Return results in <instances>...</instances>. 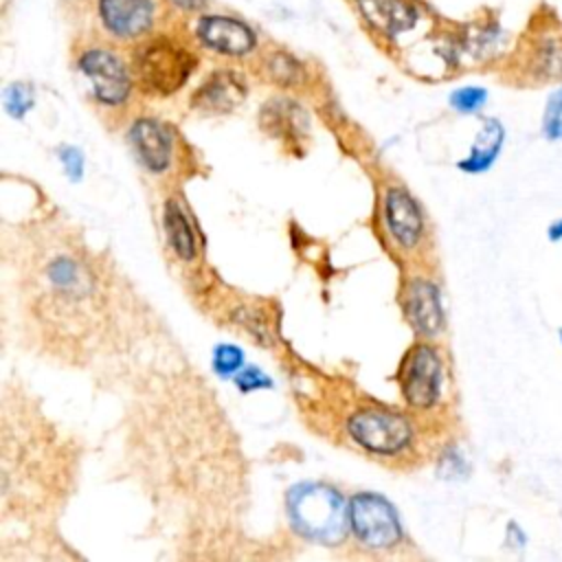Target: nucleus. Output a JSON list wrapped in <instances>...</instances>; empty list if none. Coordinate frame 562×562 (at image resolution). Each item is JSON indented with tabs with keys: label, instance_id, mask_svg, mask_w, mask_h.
<instances>
[{
	"label": "nucleus",
	"instance_id": "obj_17",
	"mask_svg": "<svg viewBox=\"0 0 562 562\" xmlns=\"http://www.w3.org/2000/svg\"><path fill=\"white\" fill-rule=\"evenodd\" d=\"M542 134L549 140H562V88L553 90L544 105Z\"/></svg>",
	"mask_w": 562,
	"mask_h": 562
},
{
	"label": "nucleus",
	"instance_id": "obj_3",
	"mask_svg": "<svg viewBox=\"0 0 562 562\" xmlns=\"http://www.w3.org/2000/svg\"><path fill=\"white\" fill-rule=\"evenodd\" d=\"M347 432L358 446L378 457H397L415 441L406 415L375 404L353 411L347 417Z\"/></svg>",
	"mask_w": 562,
	"mask_h": 562
},
{
	"label": "nucleus",
	"instance_id": "obj_25",
	"mask_svg": "<svg viewBox=\"0 0 562 562\" xmlns=\"http://www.w3.org/2000/svg\"><path fill=\"white\" fill-rule=\"evenodd\" d=\"M547 237H549L551 241H560V239H562V220L553 222V224L547 228Z\"/></svg>",
	"mask_w": 562,
	"mask_h": 562
},
{
	"label": "nucleus",
	"instance_id": "obj_22",
	"mask_svg": "<svg viewBox=\"0 0 562 562\" xmlns=\"http://www.w3.org/2000/svg\"><path fill=\"white\" fill-rule=\"evenodd\" d=\"M235 382L241 391H255V389H263V386H270V378L257 369V367H244L237 375H235Z\"/></svg>",
	"mask_w": 562,
	"mask_h": 562
},
{
	"label": "nucleus",
	"instance_id": "obj_9",
	"mask_svg": "<svg viewBox=\"0 0 562 562\" xmlns=\"http://www.w3.org/2000/svg\"><path fill=\"white\" fill-rule=\"evenodd\" d=\"M130 140L140 165L151 173H162L173 162V134L156 119H136L130 127Z\"/></svg>",
	"mask_w": 562,
	"mask_h": 562
},
{
	"label": "nucleus",
	"instance_id": "obj_10",
	"mask_svg": "<svg viewBox=\"0 0 562 562\" xmlns=\"http://www.w3.org/2000/svg\"><path fill=\"white\" fill-rule=\"evenodd\" d=\"M248 94L246 83L231 70H217L191 94V108L206 114L233 112Z\"/></svg>",
	"mask_w": 562,
	"mask_h": 562
},
{
	"label": "nucleus",
	"instance_id": "obj_24",
	"mask_svg": "<svg viewBox=\"0 0 562 562\" xmlns=\"http://www.w3.org/2000/svg\"><path fill=\"white\" fill-rule=\"evenodd\" d=\"M169 2L180 11H198L204 4V0H169Z\"/></svg>",
	"mask_w": 562,
	"mask_h": 562
},
{
	"label": "nucleus",
	"instance_id": "obj_19",
	"mask_svg": "<svg viewBox=\"0 0 562 562\" xmlns=\"http://www.w3.org/2000/svg\"><path fill=\"white\" fill-rule=\"evenodd\" d=\"M4 108L11 116L22 119L33 108V90L26 83H11L4 90Z\"/></svg>",
	"mask_w": 562,
	"mask_h": 562
},
{
	"label": "nucleus",
	"instance_id": "obj_5",
	"mask_svg": "<svg viewBox=\"0 0 562 562\" xmlns=\"http://www.w3.org/2000/svg\"><path fill=\"white\" fill-rule=\"evenodd\" d=\"M443 382L446 367L439 349L428 342L415 345L406 353L400 371V384L406 404L415 411L435 408L441 400Z\"/></svg>",
	"mask_w": 562,
	"mask_h": 562
},
{
	"label": "nucleus",
	"instance_id": "obj_6",
	"mask_svg": "<svg viewBox=\"0 0 562 562\" xmlns=\"http://www.w3.org/2000/svg\"><path fill=\"white\" fill-rule=\"evenodd\" d=\"M79 68L92 86V94L101 105H123L132 90V77L123 59L105 48H88L79 57Z\"/></svg>",
	"mask_w": 562,
	"mask_h": 562
},
{
	"label": "nucleus",
	"instance_id": "obj_15",
	"mask_svg": "<svg viewBox=\"0 0 562 562\" xmlns=\"http://www.w3.org/2000/svg\"><path fill=\"white\" fill-rule=\"evenodd\" d=\"M162 224L173 255L182 261H193L198 255V239L191 222L176 200H167L162 206Z\"/></svg>",
	"mask_w": 562,
	"mask_h": 562
},
{
	"label": "nucleus",
	"instance_id": "obj_13",
	"mask_svg": "<svg viewBox=\"0 0 562 562\" xmlns=\"http://www.w3.org/2000/svg\"><path fill=\"white\" fill-rule=\"evenodd\" d=\"M362 18L384 35L408 31L417 22V9L408 0H356Z\"/></svg>",
	"mask_w": 562,
	"mask_h": 562
},
{
	"label": "nucleus",
	"instance_id": "obj_26",
	"mask_svg": "<svg viewBox=\"0 0 562 562\" xmlns=\"http://www.w3.org/2000/svg\"><path fill=\"white\" fill-rule=\"evenodd\" d=\"M558 336H560V342H562V327L558 329Z\"/></svg>",
	"mask_w": 562,
	"mask_h": 562
},
{
	"label": "nucleus",
	"instance_id": "obj_7",
	"mask_svg": "<svg viewBox=\"0 0 562 562\" xmlns=\"http://www.w3.org/2000/svg\"><path fill=\"white\" fill-rule=\"evenodd\" d=\"M384 224L393 244L402 250H415L426 233L419 204L402 187H389L384 191Z\"/></svg>",
	"mask_w": 562,
	"mask_h": 562
},
{
	"label": "nucleus",
	"instance_id": "obj_12",
	"mask_svg": "<svg viewBox=\"0 0 562 562\" xmlns=\"http://www.w3.org/2000/svg\"><path fill=\"white\" fill-rule=\"evenodd\" d=\"M99 13L105 29L123 40L143 35L154 22L151 0H99Z\"/></svg>",
	"mask_w": 562,
	"mask_h": 562
},
{
	"label": "nucleus",
	"instance_id": "obj_21",
	"mask_svg": "<svg viewBox=\"0 0 562 562\" xmlns=\"http://www.w3.org/2000/svg\"><path fill=\"white\" fill-rule=\"evenodd\" d=\"M270 75L274 81L283 83V86H292L301 79V66L296 59L283 55V53H277L272 59H270Z\"/></svg>",
	"mask_w": 562,
	"mask_h": 562
},
{
	"label": "nucleus",
	"instance_id": "obj_2",
	"mask_svg": "<svg viewBox=\"0 0 562 562\" xmlns=\"http://www.w3.org/2000/svg\"><path fill=\"white\" fill-rule=\"evenodd\" d=\"M132 66L145 92L167 97L187 83L198 66V57L178 40L154 37L134 50Z\"/></svg>",
	"mask_w": 562,
	"mask_h": 562
},
{
	"label": "nucleus",
	"instance_id": "obj_20",
	"mask_svg": "<svg viewBox=\"0 0 562 562\" xmlns=\"http://www.w3.org/2000/svg\"><path fill=\"white\" fill-rule=\"evenodd\" d=\"M536 66L544 72V77H562V42L560 40L542 42Z\"/></svg>",
	"mask_w": 562,
	"mask_h": 562
},
{
	"label": "nucleus",
	"instance_id": "obj_18",
	"mask_svg": "<svg viewBox=\"0 0 562 562\" xmlns=\"http://www.w3.org/2000/svg\"><path fill=\"white\" fill-rule=\"evenodd\" d=\"M485 101H487V90L481 86H463L450 94V105L463 114L479 112L485 105Z\"/></svg>",
	"mask_w": 562,
	"mask_h": 562
},
{
	"label": "nucleus",
	"instance_id": "obj_14",
	"mask_svg": "<svg viewBox=\"0 0 562 562\" xmlns=\"http://www.w3.org/2000/svg\"><path fill=\"white\" fill-rule=\"evenodd\" d=\"M503 143H505V127H503V123L496 121V119L483 121L474 143H472V149L459 162V169L465 171V173H483V171H487L496 162V158H498V154L503 149Z\"/></svg>",
	"mask_w": 562,
	"mask_h": 562
},
{
	"label": "nucleus",
	"instance_id": "obj_16",
	"mask_svg": "<svg viewBox=\"0 0 562 562\" xmlns=\"http://www.w3.org/2000/svg\"><path fill=\"white\" fill-rule=\"evenodd\" d=\"M244 369V353L237 345H217L213 351V371L222 378H235Z\"/></svg>",
	"mask_w": 562,
	"mask_h": 562
},
{
	"label": "nucleus",
	"instance_id": "obj_4",
	"mask_svg": "<svg viewBox=\"0 0 562 562\" xmlns=\"http://www.w3.org/2000/svg\"><path fill=\"white\" fill-rule=\"evenodd\" d=\"M347 525L356 542L367 549H393L404 538L395 507L375 492H358L351 496Z\"/></svg>",
	"mask_w": 562,
	"mask_h": 562
},
{
	"label": "nucleus",
	"instance_id": "obj_1",
	"mask_svg": "<svg viewBox=\"0 0 562 562\" xmlns=\"http://www.w3.org/2000/svg\"><path fill=\"white\" fill-rule=\"evenodd\" d=\"M288 518L294 531L314 542H338L345 533L347 509L338 490L325 483L294 485L285 496Z\"/></svg>",
	"mask_w": 562,
	"mask_h": 562
},
{
	"label": "nucleus",
	"instance_id": "obj_11",
	"mask_svg": "<svg viewBox=\"0 0 562 562\" xmlns=\"http://www.w3.org/2000/svg\"><path fill=\"white\" fill-rule=\"evenodd\" d=\"M198 37L222 55H246L255 48V33L239 20L224 15H206L198 22Z\"/></svg>",
	"mask_w": 562,
	"mask_h": 562
},
{
	"label": "nucleus",
	"instance_id": "obj_23",
	"mask_svg": "<svg viewBox=\"0 0 562 562\" xmlns=\"http://www.w3.org/2000/svg\"><path fill=\"white\" fill-rule=\"evenodd\" d=\"M59 162L64 165V171L68 173V178L79 180L83 173V156L77 147H61L59 149Z\"/></svg>",
	"mask_w": 562,
	"mask_h": 562
},
{
	"label": "nucleus",
	"instance_id": "obj_8",
	"mask_svg": "<svg viewBox=\"0 0 562 562\" xmlns=\"http://www.w3.org/2000/svg\"><path fill=\"white\" fill-rule=\"evenodd\" d=\"M404 312L422 338H437L446 327L439 285L428 277H415L404 290Z\"/></svg>",
	"mask_w": 562,
	"mask_h": 562
}]
</instances>
